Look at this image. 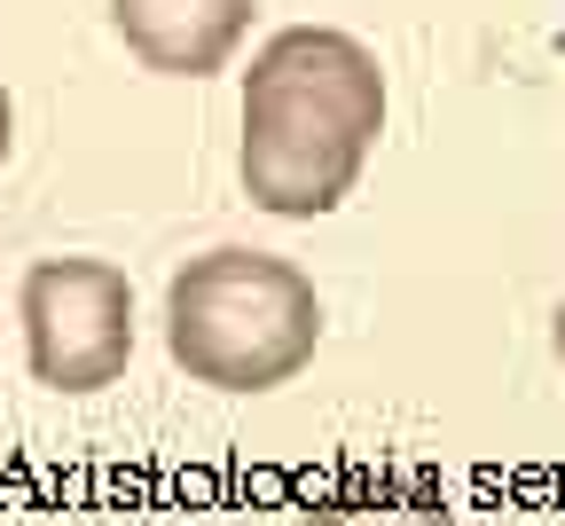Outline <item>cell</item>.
<instances>
[{
  "instance_id": "6da1fadb",
  "label": "cell",
  "mask_w": 565,
  "mask_h": 526,
  "mask_svg": "<svg viewBox=\"0 0 565 526\" xmlns=\"http://www.w3.org/2000/svg\"><path fill=\"white\" fill-rule=\"evenodd\" d=\"M385 134V71L377 55L330 32L291 24L244 71V197L275 220H322L353 197Z\"/></svg>"
},
{
  "instance_id": "7a4b0ae2",
  "label": "cell",
  "mask_w": 565,
  "mask_h": 526,
  "mask_svg": "<svg viewBox=\"0 0 565 526\" xmlns=\"http://www.w3.org/2000/svg\"><path fill=\"white\" fill-rule=\"evenodd\" d=\"M322 346V291L299 260L221 244L166 283V354L189 386L212 393H275Z\"/></svg>"
},
{
  "instance_id": "3957f363",
  "label": "cell",
  "mask_w": 565,
  "mask_h": 526,
  "mask_svg": "<svg viewBox=\"0 0 565 526\" xmlns=\"http://www.w3.org/2000/svg\"><path fill=\"white\" fill-rule=\"evenodd\" d=\"M17 323L24 361L47 393H103L134 361V283L110 260H32Z\"/></svg>"
},
{
  "instance_id": "277c9868",
  "label": "cell",
  "mask_w": 565,
  "mask_h": 526,
  "mask_svg": "<svg viewBox=\"0 0 565 526\" xmlns=\"http://www.w3.org/2000/svg\"><path fill=\"white\" fill-rule=\"evenodd\" d=\"M110 32L141 71L212 80L252 32V0H110Z\"/></svg>"
},
{
  "instance_id": "5b68a950",
  "label": "cell",
  "mask_w": 565,
  "mask_h": 526,
  "mask_svg": "<svg viewBox=\"0 0 565 526\" xmlns=\"http://www.w3.org/2000/svg\"><path fill=\"white\" fill-rule=\"evenodd\" d=\"M299 526H456L448 495L433 480H408V472H385V480H353V487H330Z\"/></svg>"
},
{
  "instance_id": "8992f818",
  "label": "cell",
  "mask_w": 565,
  "mask_h": 526,
  "mask_svg": "<svg viewBox=\"0 0 565 526\" xmlns=\"http://www.w3.org/2000/svg\"><path fill=\"white\" fill-rule=\"evenodd\" d=\"M9 141H17V103H9V87H0V158H9Z\"/></svg>"
},
{
  "instance_id": "52a82bcc",
  "label": "cell",
  "mask_w": 565,
  "mask_h": 526,
  "mask_svg": "<svg viewBox=\"0 0 565 526\" xmlns=\"http://www.w3.org/2000/svg\"><path fill=\"white\" fill-rule=\"evenodd\" d=\"M557 369H565V298H557Z\"/></svg>"
}]
</instances>
